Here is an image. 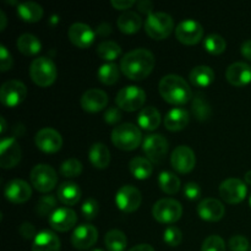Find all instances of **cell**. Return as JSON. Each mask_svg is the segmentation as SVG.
<instances>
[{
    "label": "cell",
    "instance_id": "cell-59",
    "mask_svg": "<svg viewBox=\"0 0 251 251\" xmlns=\"http://www.w3.org/2000/svg\"><path fill=\"white\" fill-rule=\"evenodd\" d=\"M249 202H250V206H251V195H250V200H249Z\"/></svg>",
    "mask_w": 251,
    "mask_h": 251
},
{
    "label": "cell",
    "instance_id": "cell-6",
    "mask_svg": "<svg viewBox=\"0 0 251 251\" xmlns=\"http://www.w3.org/2000/svg\"><path fill=\"white\" fill-rule=\"evenodd\" d=\"M152 215L158 222L172 225L180 220L183 215V206L174 199H161L153 205Z\"/></svg>",
    "mask_w": 251,
    "mask_h": 251
},
{
    "label": "cell",
    "instance_id": "cell-37",
    "mask_svg": "<svg viewBox=\"0 0 251 251\" xmlns=\"http://www.w3.org/2000/svg\"><path fill=\"white\" fill-rule=\"evenodd\" d=\"M98 78L104 85H114L118 82L120 77V68H118L117 64L107 63L103 64L97 73Z\"/></svg>",
    "mask_w": 251,
    "mask_h": 251
},
{
    "label": "cell",
    "instance_id": "cell-25",
    "mask_svg": "<svg viewBox=\"0 0 251 251\" xmlns=\"http://www.w3.org/2000/svg\"><path fill=\"white\" fill-rule=\"evenodd\" d=\"M190 115L184 108H173L164 117V126L169 131H179L183 130L189 124Z\"/></svg>",
    "mask_w": 251,
    "mask_h": 251
},
{
    "label": "cell",
    "instance_id": "cell-11",
    "mask_svg": "<svg viewBox=\"0 0 251 251\" xmlns=\"http://www.w3.org/2000/svg\"><path fill=\"white\" fill-rule=\"evenodd\" d=\"M248 194V188L243 180L238 178H228L220 185V195L230 205L242 202Z\"/></svg>",
    "mask_w": 251,
    "mask_h": 251
},
{
    "label": "cell",
    "instance_id": "cell-19",
    "mask_svg": "<svg viewBox=\"0 0 251 251\" xmlns=\"http://www.w3.org/2000/svg\"><path fill=\"white\" fill-rule=\"evenodd\" d=\"M5 198L12 203H24L32 196V189L22 179H12L5 186Z\"/></svg>",
    "mask_w": 251,
    "mask_h": 251
},
{
    "label": "cell",
    "instance_id": "cell-42",
    "mask_svg": "<svg viewBox=\"0 0 251 251\" xmlns=\"http://www.w3.org/2000/svg\"><path fill=\"white\" fill-rule=\"evenodd\" d=\"M163 239L164 243L168 244L169 247H178L183 240V233L176 226H169L164 230Z\"/></svg>",
    "mask_w": 251,
    "mask_h": 251
},
{
    "label": "cell",
    "instance_id": "cell-21",
    "mask_svg": "<svg viewBox=\"0 0 251 251\" xmlns=\"http://www.w3.org/2000/svg\"><path fill=\"white\" fill-rule=\"evenodd\" d=\"M108 100H109V97L104 91L91 88L86 91L81 97V107L88 113H97L107 107Z\"/></svg>",
    "mask_w": 251,
    "mask_h": 251
},
{
    "label": "cell",
    "instance_id": "cell-24",
    "mask_svg": "<svg viewBox=\"0 0 251 251\" xmlns=\"http://www.w3.org/2000/svg\"><path fill=\"white\" fill-rule=\"evenodd\" d=\"M61 243L58 235L51 230H42L34 238L32 251H60Z\"/></svg>",
    "mask_w": 251,
    "mask_h": 251
},
{
    "label": "cell",
    "instance_id": "cell-29",
    "mask_svg": "<svg viewBox=\"0 0 251 251\" xmlns=\"http://www.w3.org/2000/svg\"><path fill=\"white\" fill-rule=\"evenodd\" d=\"M191 112H193L194 117L200 122H206L211 118L212 108L203 93L198 92L196 95H194L193 102H191Z\"/></svg>",
    "mask_w": 251,
    "mask_h": 251
},
{
    "label": "cell",
    "instance_id": "cell-32",
    "mask_svg": "<svg viewBox=\"0 0 251 251\" xmlns=\"http://www.w3.org/2000/svg\"><path fill=\"white\" fill-rule=\"evenodd\" d=\"M17 15L25 22H37L43 16V7L36 1H25L17 6Z\"/></svg>",
    "mask_w": 251,
    "mask_h": 251
},
{
    "label": "cell",
    "instance_id": "cell-8",
    "mask_svg": "<svg viewBox=\"0 0 251 251\" xmlns=\"http://www.w3.org/2000/svg\"><path fill=\"white\" fill-rule=\"evenodd\" d=\"M146 93L137 86H126L118 92L115 103L118 107L126 112H135L145 104Z\"/></svg>",
    "mask_w": 251,
    "mask_h": 251
},
{
    "label": "cell",
    "instance_id": "cell-55",
    "mask_svg": "<svg viewBox=\"0 0 251 251\" xmlns=\"http://www.w3.org/2000/svg\"><path fill=\"white\" fill-rule=\"evenodd\" d=\"M0 21H1V24H0V31H4L5 26H6V16H5V12L2 10H0Z\"/></svg>",
    "mask_w": 251,
    "mask_h": 251
},
{
    "label": "cell",
    "instance_id": "cell-41",
    "mask_svg": "<svg viewBox=\"0 0 251 251\" xmlns=\"http://www.w3.org/2000/svg\"><path fill=\"white\" fill-rule=\"evenodd\" d=\"M61 176L65 178H76L82 173V163L77 158H69L60 166Z\"/></svg>",
    "mask_w": 251,
    "mask_h": 251
},
{
    "label": "cell",
    "instance_id": "cell-56",
    "mask_svg": "<svg viewBox=\"0 0 251 251\" xmlns=\"http://www.w3.org/2000/svg\"><path fill=\"white\" fill-rule=\"evenodd\" d=\"M0 122H1V129H0V132H1V134H4V132L6 131V123H5L4 117L0 118Z\"/></svg>",
    "mask_w": 251,
    "mask_h": 251
},
{
    "label": "cell",
    "instance_id": "cell-3",
    "mask_svg": "<svg viewBox=\"0 0 251 251\" xmlns=\"http://www.w3.org/2000/svg\"><path fill=\"white\" fill-rule=\"evenodd\" d=\"M141 130L131 123L118 125L112 131V141L114 146L124 151H132L141 144Z\"/></svg>",
    "mask_w": 251,
    "mask_h": 251
},
{
    "label": "cell",
    "instance_id": "cell-39",
    "mask_svg": "<svg viewBox=\"0 0 251 251\" xmlns=\"http://www.w3.org/2000/svg\"><path fill=\"white\" fill-rule=\"evenodd\" d=\"M203 47H205V49L208 53L218 55V54H222L226 50V48H227V42L220 34L212 33L208 34L203 39Z\"/></svg>",
    "mask_w": 251,
    "mask_h": 251
},
{
    "label": "cell",
    "instance_id": "cell-17",
    "mask_svg": "<svg viewBox=\"0 0 251 251\" xmlns=\"http://www.w3.org/2000/svg\"><path fill=\"white\" fill-rule=\"evenodd\" d=\"M171 163L179 173H189L195 167L196 156L189 146H178L172 152Z\"/></svg>",
    "mask_w": 251,
    "mask_h": 251
},
{
    "label": "cell",
    "instance_id": "cell-4",
    "mask_svg": "<svg viewBox=\"0 0 251 251\" xmlns=\"http://www.w3.org/2000/svg\"><path fill=\"white\" fill-rule=\"evenodd\" d=\"M58 70L51 59L47 56H39L34 59L29 66V76L41 87H48L55 81Z\"/></svg>",
    "mask_w": 251,
    "mask_h": 251
},
{
    "label": "cell",
    "instance_id": "cell-31",
    "mask_svg": "<svg viewBox=\"0 0 251 251\" xmlns=\"http://www.w3.org/2000/svg\"><path fill=\"white\" fill-rule=\"evenodd\" d=\"M137 123L145 130H156L161 124V113L154 107L142 108L137 117Z\"/></svg>",
    "mask_w": 251,
    "mask_h": 251
},
{
    "label": "cell",
    "instance_id": "cell-10",
    "mask_svg": "<svg viewBox=\"0 0 251 251\" xmlns=\"http://www.w3.org/2000/svg\"><path fill=\"white\" fill-rule=\"evenodd\" d=\"M142 150L153 163H161L168 152V141L161 134H151L145 137Z\"/></svg>",
    "mask_w": 251,
    "mask_h": 251
},
{
    "label": "cell",
    "instance_id": "cell-47",
    "mask_svg": "<svg viewBox=\"0 0 251 251\" xmlns=\"http://www.w3.org/2000/svg\"><path fill=\"white\" fill-rule=\"evenodd\" d=\"M184 196L186 199H189V200H196V199H199L201 196L200 185L196 183H193V181L186 183L184 185Z\"/></svg>",
    "mask_w": 251,
    "mask_h": 251
},
{
    "label": "cell",
    "instance_id": "cell-40",
    "mask_svg": "<svg viewBox=\"0 0 251 251\" xmlns=\"http://www.w3.org/2000/svg\"><path fill=\"white\" fill-rule=\"evenodd\" d=\"M55 210L56 198L54 195H44L38 200L36 212L38 213L41 217H46V216H49V217H50V215Z\"/></svg>",
    "mask_w": 251,
    "mask_h": 251
},
{
    "label": "cell",
    "instance_id": "cell-23",
    "mask_svg": "<svg viewBox=\"0 0 251 251\" xmlns=\"http://www.w3.org/2000/svg\"><path fill=\"white\" fill-rule=\"evenodd\" d=\"M226 78L233 86H245L251 82V65L243 61H237L228 66Z\"/></svg>",
    "mask_w": 251,
    "mask_h": 251
},
{
    "label": "cell",
    "instance_id": "cell-26",
    "mask_svg": "<svg viewBox=\"0 0 251 251\" xmlns=\"http://www.w3.org/2000/svg\"><path fill=\"white\" fill-rule=\"evenodd\" d=\"M59 201L66 206H74L80 201L81 189L80 186L73 181H64L59 185L56 191Z\"/></svg>",
    "mask_w": 251,
    "mask_h": 251
},
{
    "label": "cell",
    "instance_id": "cell-57",
    "mask_svg": "<svg viewBox=\"0 0 251 251\" xmlns=\"http://www.w3.org/2000/svg\"><path fill=\"white\" fill-rule=\"evenodd\" d=\"M245 181H247L248 184H249V185H251V171H249V172H247V173H245Z\"/></svg>",
    "mask_w": 251,
    "mask_h": 251
},
{
    "label": "cell",
    "instance_id": "cell-52",
    "mask_svg": "<svg viewBox=\"0 0 251 251\" xmlns=\"http://www.w3.org/2000/svg\"><path fill=\"white\" fill-rule=\"evenodd\" d=\"M240 51H242V55L244 58L251 60V39H247V41L243 42L242 47H240Z\"/></svg>",
    "mask_w": 251,
    "mask_h": 251
},
{
    "label": "cell",
    "instance_id": "cell-49",
    "mask_svg": "<svg viewBox=\"0 0 251 251\" xmlns=\"http://www.w3.org/2000/svg\"><path fill=\"white\" fill-rule=\"evenodd\" d=\"M19 233L24 239H32V238L37 237L36 228H34V226L29 222L22 223L19 228Z\"/></svg>",
    "mask_w": 251,
    "mask_h": 251
},
{
    "label": "cell",
    "instance_id": "cell-44",
    "mask_svg": "<svg viewBox=\"0 0 251 251\" xmlns=\"http://www.w3.org/2000/svg\"><path fill=\"white\" fill-rule=\"evenodd\" d=\"M100 212V205H98L97 201L95 199L90 198L82 203V207H81V213H82L83 217L88 221L95 220L96 216Z\"/></svg>",
    "mask_w": 251,
    "mask_h": 251
},
{
    "label": "cell",
    "instance_id": "cell-22",
    "mask_svg": "<svg viewBox=\"0 0 251 251\" xmlns=\"http://www.w3.org/2000/svg\"><path fill=\"white\" fill-rule=\"evenodd\" d=\"M198 213L202 220L208 222H217L225 216L226 207L217 199L206 198L198 205Z\"/></svg>",
    "mask_w": 251,
    "mask_h": 251
},
{
    "label": "cell",
    "instance_id": "cell-18",
    "mask_svg": "<svg viewBox=\"0 0 251 251\" xmlns=\"http://www.w3.org/2000/svg\"><path fill=\"white\" fill-rule=\"evenodd\" d=\"M49 226L58 232H68L77 222V215L73 208H56L49 217Z\"/></svg>",
    "mask_w": 251,
    "mask_h": 251
},
{
    "label": "cell",
    "instance_id": "cell-34",
    "mask_svg": "<svg viewBox=\"0 0 251 251\" xmlns=\"http://www.w3.org/2000/svg\"><path fill=\"white\" fill-rule=\"evenodd\" d=\"M17 49L25 55H36L41 51L42 43L36 36L31 33H24L17 38Z\"/></svg>",
    "mask_w": 251,
    "mask_h": 251
},
{
    "label": "cell",
    "instance_id": "cell-35",
    "mask_svg": "<svg viewBox=\"0 0 251 251\" xmlns=\"http://www.w3.org/2000/svg\"><path fill=\"white\" fill-rule=\"evenodd\" d=\"M104 244L108 251H124L127 247V238L122 230L112 229L105 234Z\"/></svg>",
    "mask_w": 251,
    "mask_h": 251
},
{
    "label": "cell",
    "instance_id": "cell-53",
    "mask_svg": "<svg viewBox=\"0 0 251 251\" xmlns=\"http://www.w3.org/2000/svg\"><path fill=\"white\" fill-rule=\"evenodd\" d=\"M97 33L100 36H107V34L112 33V27L108 24H102L97 27Z\"/></svg>",
    "mask_w": 251,
    "mask_h": 251
},
{
    "label": "cell",
    "instance_id": "cell-30",
    "mask_svg": "<svg viewBox=\"0 0 251 251\" xmlns=\"http://www.w3.org/2000/svg\"><path fill=\"white\" fill-rule=\"evenodd\" d=\"M191 83L198 87H207L215 81V73L207 65L195 66L189 74Z\"/></svg>",
    "mask_w": 251,
    "mask_h": 251
},
{
    "label": "cell",
    "instance_id": "cell-38",
    "mask_svg": "<svg viewBox=\"0 0 251 251\" xmlns=\"http://www.w3.org/2000/svg\"><path fill=\"white\" fill-rule=\"evenodd\" d=\"M97 54L100 59L112 61L122 54V47L113 41H103L98 44Z\"/></svg>",
    "mask_w": 251,
    "mask_h": 251
},
{
    "label": "cell",
    "instance_id": "cell-2",
    "mask_svg": "<svg viewBox=\"0 0 251 251\" xmlns=\"http://www.w3.org/2000/svg\"><path fill=\"white\" fill-rule=\"evenodd\" d=\"M158 90L163 100L171 104H185L194 97L193 91L185 78L176 74L163 76L159 81Z\"/></svg>",
    "mask_w": 251,
    "mask_h": 251
},
{
    "label": "cell",
    "instance_id": "cell-58",
    "mask_svg": "<svg viewBox=\"0 0 251 251\" xmlns=\"http://www.w3.org/2000/svg\"><path fill=\"white\" fill-rule=\"evenodd\" d=\"M92 251H103L102 249H95V250H92Z\"/></svg>",
    "mask_w": 251,
    "mask_h": 251
},
{
    "label": "cell",
    "instance_id": "cell-45",
    "mask_svg": "<svg viewBox=\"0 0 251 251\" xmlns=\"http://www.w3.org/2000/svg\"><path fill=\"white\" fill-rule=\"evenodd\" d=\"M229 249L230 251H248L249 250V240L244 235H233L229 239Z\"/></svg>",
    "mask_w": 251,
    "mask_h": 251
},
{
    "label": "cell",
    "instance_id": "cell-60",
    "mask_svg": "<svg viewBox=\"0 0 251 251\" xmlns=\"http://www.w3.org/2000/svg\"><path fill=\"white\" fill-rule=\"evenodd\" d=\"M250 251H251V250H250Z\"/></svg>",
    "mask_w": 251,
    "mask_h": 251
},
{
    "label": "cell",
    "instance_id": "cell-20",
    "mask_svg": "<svg viewBox=\"0 0 251 251\" xmlns=\"http://www.w3.org/2000/svg\"><path fill=\"white\" fill-rule=\"evenodd\" d=\"M69 39L71 43L78 48H88L95 42V32L88 25L82 22H75L70 26L68 31Z\"/></svg>",
    "mask_w": 251,
    "mask_h": 251
},
{
    "label": "cell",
    "instance_id": "cell-46",
    "mask_svg": "<svg viewBox=\"0 0 251 251\" xmlns=\"http://www.w3.org/2000/svg\"><path fill=\"white\" fill-rule=\"evenodd\" d=\"M12 68V56L4 46H0V70L2 73Z\"/></svg>",
    "mask_w": 251,
    "mask_h": 251
},
{
    "label": "cell",
    "instance_id": "cell-27",
    "mask_svg": "<svg viewBox=\"0 0 251 251\" xmlns=\"http://www.w3.org/2000/svg\"><path fill=\"white\" fill-rule=\"evenodd\" d=\"M118 28L123 33L132 34L136 33L142 26V19L137 12L135 11H125L118 17Z\"/></svg>",
    "mask_w": 251,
    "mask_h": 251
},
{
    "label": "cell",
    "instance_id": "cell-15",
    "mask_svg": "<svg viewBox=\"0 0 251 251\" xmlns=\"http://www.w3.org/2000/svg\"><path fill=\"white\" fill-rule=\"evenodd\" d=\"M37 147L47 153H55L63 146V137L53 127H43L34 137Z\"/></svg>",
    "mask_w": 251,
    "mask_h": 251
},
{
    "label": "cell",
    "instance_id": "cell-48",
    "mask_svg": "<svg viewBox=\"0 0 251 251\" xmlns=\"http://www.w3.org/2000/svg\"><path fill=\"white\" fill-rule=\"evenodd\" d=\"M122 118H123V114L120 108L110 107L104 112V120L107 124H110V125L117 124L118 122L122 120Z\"/></svg>",
    "mask_w": 251,
    "mask_h": 251
},
{
    "label": "cell",
    "instance_id": "cell-5",
    "mask_svg": "<svg viewBox=\"0 0 251 251\" xmlns=\"http://www.w3.org/2000/svg\"><path fill=\"white\" fill-rule=\"evenodd\" d=\"M146 33L151 38L161 41L167 38L174 29V21L171 15L163 11L152 12L145 22Z\"/></svg>",
    "mask_w": 251,
    "mask_h": 251
},
{
    "label": "cell",
    "instance_id": "cell-14",
    "mask_svg": "<svg viewBox=\"0 0 251 251\" xmlns=\"http://www.w3.org/2000/svg\"><path fill=\"white\" fill-rule=\"evenodd\" d=\"M176 37L179 42L188 46L199 43L203 37V28L198 21L193 19H186L179 22L176 28Z\"/></svg>",
    "mask_w": 251,
    "mask_h": 251
},
{
    "label": "cell",
    "instance_id": "cell-54",
    "mask_svg": "<svg viewBox=\"0 0 251 251\" xmlns=\"http://www.w3.org/2000/svg\"><path fill=\"white\" fill-rule=\"evenodd\" d=\"M127 251H154V249L150 244H139Z\"/></svg>",
    "mask_w": 251,
    "mask_h": 251
},
{
    "label": "cell",
    "instance_id": "cell-33",
    "mask_svg": "<svg viewBox=\"0 0 251 251\" xmlns=\"http://www.w3.org/2000/svg\"><path fill=\"white\" fill-rule=\"evenodd\" d=\"M129 168L132 176L136 179H140V180L150 178L152 172H153L151 161L149 158H145V157H134L130 161Z\"/></svg>",
    "mask_w": 251,
    "mask_h": 251
},
{
    "label": "cell",
    "instance_id": "cell-28",
    "mask_svg": "<svg viewBox=\"0 0 251 251\" xmlns=\"http://www.w3.org/2000/svg\"><path fill=\"white\" fill-rule=\"evenodd\" d=\"M88 157H90V161L93 167L98 169H104L107 168L110 162L109 149L102 142H96L91 146Z\"/></svg>",
    "mask_w": 251,
    "mask_h": 251
},
{
    "label": "cell",
    "instance_id": "cell-13",
    "mask_svg": "<svg viewBox=\"0 0 251 251\" xmlns=\"http://www.w3.org/2000/svg\"><path fill=\"white\" fill-rule=\"evenodd\" d=\"M22 151L15 137H4L0 142V166L4 169L14 168L21 161Z\"/></svg>",
    "mask_w": 251,
    "mask_h": 251
},
{
    "label": "cell",
    "instance_id": "cell-16",
    "mask_svg": "<svg viewBox=\"0 0 251 251\" xmlns=\"http://www.w3.org/2000/svg\"><path fill=\"white\" fill-rule=\"evenodd\" d=\"M98 239V230L95 226L83 223L75 228L71 235V244L78 250H87L96 244Z\"/></svg>",
    "mask_w": 251,
    "mask_h": 251
},
{
    "label": "cell",
    "instance_id": "cell-36",
    "mask_svg": "<svg viewBox=\"0 0 251 251\" xmlns=\"http://www.w3.org/2000/svg\"><path fill=\"white\" fill-rule=\"evenodd\" d=\"M158 184L159 188L169 195L178 193L179 189H180V179L176 174L168 171H164L159 174Z\"/></svg>",
    "mask_w": 251,
    "mask_h": 251
},
{
    "label": "cell",
    "instance_id": "cell-43",
    "mask_svg": "<svg viewBox=\"0 0 251 251\" xmlns=\"http://www.w3.org/2000/svg\"><path fill=\"white\" fill-rule=\"evenodd\" d=\"M201 251H226V243L220 235H210L203 240Z\"/></svg>",
    "mask_w": 251,
    "mask_h": 251
},
{
    "label": "cell",
    "instance_id": "cell-51",
    "mask_svg": "<svg viewBox=\"0 0 251 251\" xmlns=\"http://www.w3.org/2000/svg\"><path fill=\"white\" fill-rule=\"evenodd\" d=\"M137 9L139 11L144 12V14H152V10H153V2L150 1V0H141V1H137Z\"/></svg>",
    "mask_w": 251,
    "mask_h": 251
},
{
    "label": "cell",
    "instance_id": "cell-9",
    "mask_svg": "<svg viewBox=\"0 0 251 251\" xmlns=\"http://www.w3.org/2000/svg\"><path fill=\"white\" fill-rule=\"evenodd\" d=\"M27 96V87L22 81L9 80L2 83L0 88V100L6 107H16L25 100Z\"/></svg>",
    "mask_w": 251,
    "mask_h": 251
},
{
    "label": "cell",
    "instance_id": "cell-7",
    "mask_svg": "<svg viewBox=\"0 0 251 251\" xmlns=\"http://www.w3.org/2000/svg\"><path fill=\"white\" fill-rule=\"evenodd\" d=\"M29 178H31V183L34 189L41 193H48V191L53 190L58 183V174H56L55 169L48 164L34 166L29 174Z\"/></svg>",
    "mask_w": 251,
    "mask_h": 251
},
{
    "label": "cell",
    "instance_id": "cell-50",
    "mask_svg": "<svg viewBox=\"0 0 251 251\" xmlns=\"http://www.w3.org/2000/svg\"><path fill=\"white\" fill-rule=\"evenodd\" d=\"M136 4L137 2L135 0H112L113 7L118 10H127Z\"/></svg>",
    "mask_w": 251,
    "mask_h": 251
},
{
    "label": "cell",
    "instance_id": "cell-1",
    "mask_svg": "<svg viewBox=\"0 0 251 251\" xmlns=\"http://www.w3.org/2000/svg\"><path fill=\"white\" fill-rule=\"evenodd\" d=\"M156 59L152 51L145 48H137L123 56L120 70L130 80L140 81L146 78L152 73Z\"/></svg>",
    "mask_w": 251,
    "mask_h": 251
},
{
    "label": "cell",
    "instance_id": "cell-12",
    "mask_svg": "<svg viewBox=\"0 0 251 251\" xmlns=\"http://www.w3.org/2000/svg\"><path fill=\"white\" fill-rule=\"evenodd\" d=\"M142 202L141 191L134 185H124L115 195V203L123 212L131 213L140 207Z\"/></svg>",
    "mask_w": 251,
    "mask_h": 251
}]
</instances>
